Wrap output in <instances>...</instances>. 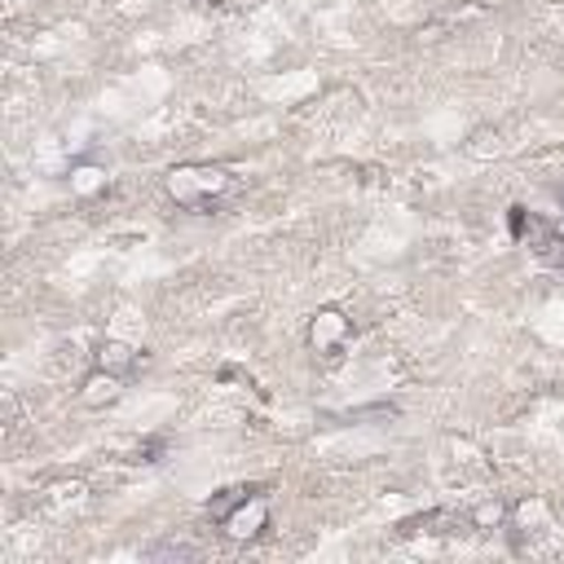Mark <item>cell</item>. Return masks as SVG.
I'll list each match as a JSON object with an SVG mask.
<instances>
[{
    "mask_svg": "<svg viewBox=\"0 0 564 564\" xmlns=\"http://www.w3.org/2000/svg\"><path fill=\"white\" fill-rule=\"evenodd\" d=\"M167 194H172L176 203H185V207L212 212V207H220L225 198L238 194V181H234V172H225V167H198V163H189V167H176V172L167 176Z\"/></svg>",
    "mask_w": 564,
    "mask_h": 564,
    "instance_id": "6da1fadb",
    "label": "cell"
},
{
    "mask_svg": "<svg viewBox=\"0 0 564 564\" xmlns=\"http://www.w3.org/2000/svg\"><path fill=\"white\" fill-rule=\"evenodd\" d=\"M269 524V502L256 494V489H238V498H234V511H220V529L229 533V538H256L260 529Z\"/></svg>",
    "mask_w": 564,
    "mask_h": 564,
    "instance_id": "7a4b0ae2",
    "label": "cell"
},
{
    "mask_svg": "<svg viewBox=\"0 0 564 564\" xmlns=\"http://www.w3.org/2000/svg\"><path fill=\"white\" fill-rule=\"evenodd\" d=\"M344 335H348V322L339 317V313H317V322H313V330H308V339H313V348H322L326 357H335L339 352V344H344Z\"/></svg>",
    "mask_w": 564,
    "mask_h": 564,
    "instance_id": "3957f363",
    "label": "cell"
}]
</instances>
